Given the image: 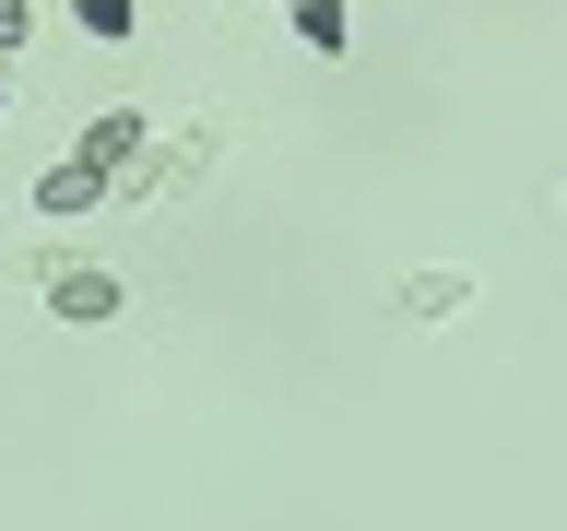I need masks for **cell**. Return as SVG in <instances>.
Masks as SVG:
<instances>
[{"label":"cell","instance_id":"obj_1","mask_svg":"<svg viewBox=\"0 0 567 531\" xmlns=\"http://www.w3.org/2000/svg\"><path fill=\"white\" fill-rule=\"evenodd\" d=\"M83 166H106V177H118V166H142V118H131V106H106L95 131H83Z\"/></svg>","mask_w":567,"mask_h":531},{"label":"cell","instance_id":"obj_2","mask_svg":"<svg viewBox=\"0 0 567 531\" xmlns=\"http://www.w3.org/2000/svg\"><path fill=\"white\" fill-rule=\"evenodd\" d=\"M48 308L60 319H118V283L106 272H48Z\"/></svg>","mask_w":567,"mask_h":531},{"label":"cell","instance_id":"obj_3","mask_svg":"<svg viewBox=\"0 0 567 531\" xmlns=\"http://www.w3.org/2000/svg\"><path fill=\"white\" fill-rule=\"evenodd\" d=\"M95 189H106V166H83V154H71V166H48V177H35V201H48V212H83V201H95Z\"/></svg>","mask_w":567,"mask_h":531},{"label":"cell","instance_id":"obj_4","mask_svg":"<svg viewBox=\"0 0 567 531\" xmlns=\"http://www.w3.org/2000/svg\"><path fill=\"white\" fill-rule=\"evenodd\" d=\"M402 308H414V319H450L461 308V272H414V283H402Z\"/></svg>","mask_w":567,"mask_h":531},{"label":"cell","instance_id":"obj_5","mask_svg":"<svg viewBox=\"0 0 567 531\" xmlns=\"http://www.w3.org/2000/svg\"><path fill=\"white\" fill-rule=\"evenodd\" d=\"M296 35H308L319 60H331V48H343V0H296Z\"/></svg>","mask_w":567,"mask_h":531},{"label":"cell","instance_id":"obj_6","mask_svg":"<svg viewBox=\"0 0 567 531\" xmlns=\"http://www.w3.org/2000/svg\"><path fill=\"white\" fill-rule=\"evenodd\" d=\"M71 24H83V35H131L142 0H71Z\"/></svg>","mask_w":567,"mask_h":531},{"label":"cell","instance_id":"obj_7","mask_svg":"<svg viewBox=\"0 0 567 531\" xmlns=\"http://www.w3.org/2000/svg\"><path fill=\"white\" fill-rule=\"evenodd\" d=\"M0 48H24V0H0Z\"/></svg>","mask_w":567,"mask_h":531}]
</instances>
